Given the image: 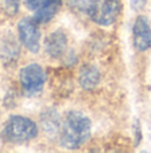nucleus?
I'll return each instance as SVG.
<instances>
[{"label":"nucleus","mask_w":151,"mask_h":153,"mask_svg":"<svg viewBox=\"0 0 151 153\" xmlns=\"http://www.w3.org/2000/svg\"><path fill=\"white\" fill-rule=\"evenodd\" d=\"M91 136V121L84 114L72 111L64 120L60 130V144L67 149L80 148Z\"/></svg>","instance_id":"f257e3e1"},{"label":"nucleus","mask_w":151,"mask_h":153,"mask_svg":"<svg viewBox=\"0 0 151 153\" xmlns=\"http://www.w3.org/2000/svg\"><path fill=\"white\" fill-rule=\"evenodd\" d=\"M8 143H26L37 136V125L32 120L21 116H11L1 133Z\"/></svg>","instance_id":"f03ea898"},{"label":"nucleus","mask_w":151,"mask_h":153,"mask_svg":"<svg viewBox=\"0 0 151 153\" xmlns=\"http://www.w3.org/2000/svg\"><path fill=\"white\" fill-rule=\"evenodd\" d=\"M19 79L23 93L32 97L43 90L45 83V73L39 65H28L20 70Z\"/></svg>","instance_id":"7ed1b4c3"},{"label":"nucleus","mask_w":151,"mask_h":153,"mask_svg":"<svg viewBox=\"0 0 151 153\" xmlns=\"http://www.w3.org/2000/svg\"><path fill=\"white\" fill-rule=\"evenodd\" d=\"M39 22L32 18H24L19 22V39L20 43L31 53H37L40 50V30Z\"/></svg>","instance_id":"20e7f679"},{"label":"nucleus","mask_w":151,"mask_h":153,"mask_svg":"<svg viewBox=\"0 0 151 153\" xmlns=\"http://www.w3.org/2000/svg\"><path fill=\"white\" fill-rule=\"evenodd\" d=\"M26 5L39 23H48L62 5V0H26Z\"/></svg>","instance_id":"39448f33"},{"label":"nucleus","mask_w":151,"mask_h":153,"mask_svg":"<svg viewBox=\"0 0 151 153\" xmlns=\"http://www.w3.org/2000/svg\"><path fill=\"white\" fill-rule=\"evenodd\" d=\"M120 10H122L120 0H102L92 19L99 24L110 26L118 19Z\"/></svg>","instance_id":"423d86ee"},{"label":"nucleus","mask_w":151,"mask_h":153,"mask_svg":"<svg viewBox=\"0 0 151 153\" xmlns=\"http://www.w3.org/2000/svg\"><path fill=\"white\" fill-rule=\"evenodd\" d=\"M134 46L139 51H146L151 47V27L144 16L136 18L134 23Z\"/></svg>","instance_id":"0eeeda50"},{"label":"nucleus","mask_w":151,"mask_h":153,"mask_svg":"<svg viewBox=\"0 0 151 153\" xmlns=\"http://www.w3.org/2000/svg\"><path fill=\"white\" fill-rule=\"evenodd\" d=\"M44 48L45 53L51 56V58H60L64 55L67 50V36L64 31L62 30H56L54 31L50 36L45 39L44 42Z\"/></svg>","instance_id":"6e6552de"},{"label":"nucleus","mask_w":151,"mask_h":153,"mask_svg":"<svg viewBox=\"0 0 151 153\" xmlns=\"http://www.w3.org/2000/svg\"><path fill=\"white\" fill-rule=\"evenodd\" d=\"M79 82L82 85L83 89L86 90H92L100 82V74H99V70L94 66H83L80 69V74H79Z\"/></svg>","instance_id":"1a4fd4ad"},{"label":"nucleus","mask_w":151,"mask_h":153,"mask_svg":"<svg viewBox=\"0 0 151 153\" xmlns=\"http://www.w3.org/2000/svg\"><path fill=\"white\" fill-rule=\"evenodd\" d=\"M42 126L48 134H58L60 130V118L55 110H47L42 113Z\"/></svg>","instance_id":"9d476101"},{"label":"nucleus","mask_w":151,"mask_h":153,"mask_svg":"<svg viewBox=\"0 0 151 153\" xmlns=\"http://www.w3.org/2000/svg\"><path fill=\"white\" fill-rule=\"evenodd\" d=\"M68 4L79 12L87 13L90 18H94L99 5V0H68Z\"/></svg>","instance_id":"9b49d317"},{"label":"nucleus","mask_w":151,"mask_h":153,"mask_svg":"<svg viewBox=\"0 0 151 153\" xmlns=\"http://www.w3.org/2000/svg\"><path fill=\"white\" fill-rule=\"evenodd\" d=\"M1 56L4 59L3 61L4 63H7V62H16V59L19 56V47L13 45L12 42L7 43L1 48Z\"/></svg>","instance_id":"f8f14e48"},{"label":"nucleus","mask_w":151,"mask_h":153,"mask_svg":"<svg viewBox=\"0 0 151 153\" xmlns=\"http://www.w3.org/2000/svg\"><path fill=\"white\" fill-rule=\"evenodd\" d=\"M20 0H5L4 3V11L8 16H15L19 11Z\"/></svg>","instance_id":"ddd939ff"},{"label":"nucleus","mask_w":151,"mask_h":153,"mask_svg":"<svg viewBox=\"0 0 151 153\" xmlns=\"http://www.w3.org/2000/svg\"><path fill=\"white\" fill-rule=\"evenodd\" d=\"M131 1V7L134 10H142L146 5V0H130Z\"/></svg>","instance_id":"4468645a"},{"label":"nucleus","mask_w":151,"mask_h":153,"mask_svg":"<svg viewBox=\"0 0 151 153\" xmlns=\"http://www.w3.org/2000/svg\"><path fill=\"white\" fill-rule=\"evenodd\" d=\"M135 144L138 145L139 143H141V140H142V133H141V126H139V122L136 121L135 122Z\"/></svg>","instance_id":"2eb2a0df"}]
</instances>
